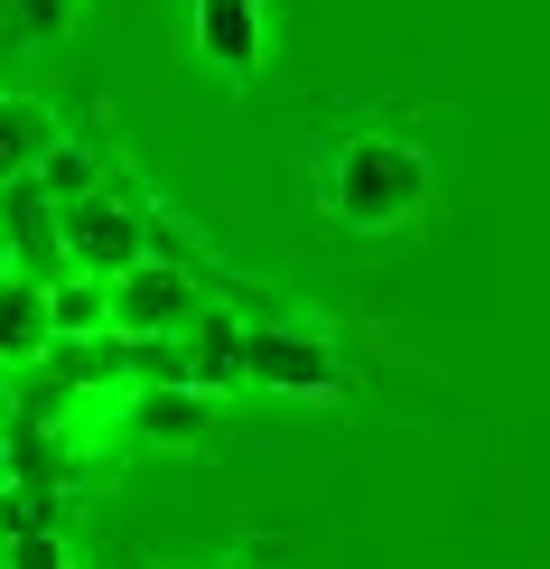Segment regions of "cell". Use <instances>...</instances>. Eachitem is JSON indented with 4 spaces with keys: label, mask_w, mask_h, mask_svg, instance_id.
Masks as SVG:
<instances>
[{
    "label": "cell",
    "mask_w": 550,
    "mask_h": 569,
    "mask_svg": "<svg viewBox=\"0 0 550 569\" xmlns=\"http://www.w3.org/2000/svg\"><path fill=\"white\" fill-rule=\"evenodd\" d=\"M327 197H337L346 224H401V216H420L429 169L401 150V140H346V159H337V178H327Z\"/></svg>",
    "instance_id": "1"
},
{
    "label": "cell",
    "mask_w": 550,
    "mask_h": 569,
    "mask_svg": "<svg viewBox=\"0 0 550 569\" xmlns=\"http://www.w3.org/2000/svg\"><path fill=\"white\" fill-rule=\"evenodd\" d=\"M112 318H122L131 337H169V327H197V290H187V271H169V262H131L122 290H112Z\"/></svg>",
    "instance_id": "2"
},
{
    "label": "cell",
    "mask_w": 550,
    "mask_h": 569,
    "mask_svg": "<svg viewBox=\"0 0 550 569\" xmlns=\"http://www.w3.org/2000/svg\"><path fill=\"white\" fill-rule=\"evenodd\" d=\"M0 224H10V243H19V262H29L38 280H47V271L66 262V206L47 197V178H38V169L0 187Z\"/></svg>",
    "instance_id": "3"
},
{
    "label": "cell",
    "mask_w": 550,
    "mask_h": 569,
    "mask_svg": "<svg viewBox=\"0 0 550 569\" xmlns=\"http://www.w3.org/2000/svg\"><path fill=\"white\" fill-rule=\"evenodd\" d=\"M66 262L122 280L140 262V216H122V206H103V197H76V206H66Z\"/></svg>",
    "instance_id": "4"
},
{
    "label": "cell",
    "mask_w": 550,
    "mask_h": 569,
    "mask_svg": "<svg viewBox=\"0 0 550 569\" xmlns=\"http://www.w3.org/2000/svg\"><path fill=\"white\" fill-rule=\"evenodd\" d=\"M243 373H252V383H290V392L337 383L327 346H318V337H299V327H252V337H243Z\"/></svg>",
    "instance_id": "5"
},
{
    "label": "cell",
    "mask_w": 550,
    "mask_h": 569,
    "mask_svg": "<svg viewBox=\"0 0 550 569\" xmlns=\"http://www.w3.org/2000/svg\"><path fill=\"white\" fill-rule=\"evenodd\" d=\"M197 47H206V66H224V76H252L261 66V10L252 0H197Z\"/></svg>",
    "instance_id": "6"
},
{
    "label": "cell",
    "mask_w": 550,
    "mask_h": 569,
    "mask_svg": "<svg viewBox=\"0 0 550 569\" xmlns=\"http://www.w3.org/2000/svg\"><path fill=\"white\" fill-rule=\"evenodd\" d=\"M47 337H57L47 290H38V280H0V365H29Z\"/></svg>",
    "instance_id": "7"
},
{
    "label": "cell",
    "mask_w": 550,
    "mask_h": 569,
    "mask_svg": "<svg viewBox=\"0 0 550 569\" xmlns=\"http://www.w3.org/2000/svg\"><path fill=\"white\" fill-rule=\"evenodd\" d=\"M47 150H57V122H47L38 103H0V187H10V178H29Z\"/></svg>",
    "instance_id": "8"
},
{
    "label": "cell",
    "mask_w": 550,
    "mask_h": 569,
    "mask_svg": "<svg viewBox=\"0 0 550 569\" xmlns=\"http://www.w3.org/2000/svg\"><path fill=\"white\" fill-rule=\"evenodd\" d=\"M187 373H197V383H233V373H243V327H224V318H197Z\"/></svg>",
    "instance_id": "9"
},
{
    "label": "cell",
    "mask_w": 550,
    "mask_h": 569,
    "mask_svg": "<svg viewBox=\"0 0 550 569\" xmlns=\"http://www.w3.org/2000/svg\"><path fill=\"white\" fill-rule=\"evenodd\" d=\"M140 430L150 439H187V430H206V401L197 392H159V401H140Z\"/></svg>",
    "instance_id": "10"
},
{
    "label": "cell",
    "mask_w": 550,
    "mask_h": 569,
    "mask_svg": "<svg viewBox=\"0 0 550 569\" xmlns=\"http://www.w3.org/2000/svg\"><path fill=\"white\" fill-rule=\"evenodd\" d=\"M38 178H47V197H57V206H76V197H84V187H93V169H84V159H76V150H66V140H57V150H47V159H38Z\"/></svg>",
    "instance_id": "11"
},
{
    "label": "cell",
    "mask_w": 550,
    "mask_h": 569,
    "mask_svg": "<svg viewBox=\"0 0 550 569\" xmlns=\"http://www.w3.org/2000/svg\"><path fill=\"white\" fill-rule=\"evenodd\" d=\"M0 19H10V29H29V38H57L66 19H76V0H0Z\"/></svg>",
    "instance_id": "12"
},
{
    "label": "cell",
    "mask_w": 550,
    "mask_h": 569,
    "mask_svg": "<svg viewBox=\"0 0 550 569\" xmlns=\"http://www.w3.org/2000/svg\"><path fill=\"white\" fill-rule=\"evenodd\" d=\"M47 318L76 337V327H93V318H112V299H93V290H47Z\"/></svg>",
    "instance_id": "13"
}]
</instances>
